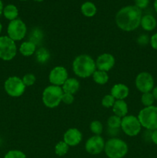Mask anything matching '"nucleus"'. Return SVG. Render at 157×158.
Wrapping results in <instances>:
<instances>
[{
	"mask_svg": "<svg viewBox=\"0 0 157 158\" xmlns=\"http://www.w3.org/2000/svg\"><path fill=\"white\" fill-rule=\"evenodd\" d=\"M149 37L147 35H139V37L138 38V43L140 45H146L148 44V43H149Z\"/></svg>",
	"mask_w": 157,
	"mask_h": 158,
	"instance_id": "nucleus-34",
	"label": "nucleus"
},
{
	"mask_svg": "<svg viewBox=\"0 0 157 158\" xmlns=\"http://www.w3.org/2000/svg\"><path fill=\"white\" fill-rule=\"evenodd\" d=\"M22 1H26V0H22Z\"/></svg>",
	"mask_w": 157,
	"mask_h": 158,
	"instance_id": "nucleus-41",
	"label": "nucleus"
},
{
	"mask_svg": "<svg viewBox=\"0 0 157 158\" xmlns=\"http://www.w3.org/2000/svg\"><path fill=\"white\" fill-rule=\"evenodd\" d=\"M141 102L145 107L153 106V103L155 102V98H154L153 95H152L151 92L145 93V94H143V95H142Z\"/></svg>",
	"mask_w": 157,
	"mask_h": 158,
	"instance_id": "nucleus-25",
	"label": "nucleus"
},
{
	"mask_svg": "<svg viewBox=\"0 0 157 158\" xmlns=\"http://www.w3.org/2000/svg\"><path fill=\"white\" fill-rule=\"evenodd\" d=\"M17 53L15 42L8 35L0 36V59L5 61L12 60Z\"/></svg>",
	"mask_w": 157,
	"mask_h": 158,
	"instance_id": "nucleus-6",
	"label": "nucleus"
},
{
	"mask_svg": "<svg viewBox=\"0 0 157 158\" xmlns=\"http://www.w3.org/2000/svg\"><path fill=\"white\" fill-rule=\"evenodd\" d=\"M82 13L86 17H92L97 12L96 6L91 2H86L81 6Z\"/></svg>",
	"mask_w": 157,
	"mask_h": 158,
	"instance_id": "nucleus-21",
	"label": "nucleus"
},
{
	"mask_svg": "<svg viewBox=\"0 0 157 158\" xmlns=\"http://www.w3.org/2000/svg\"><path fill=\"white\" fill-rule=\"evenodd\" d=\"M2 13L7 19L12 21V20H15L17 19L18 15V11L16 6L10 4L4 7Z\"/></svg>",
	"mask_w": 157,
	"mask_h": 158,
	"instance_id": "nucleus-20",
	"label": "nucleus"
},
{
	"mask_svg": "<svg viewBox=\"0 0 157 158\" xmlns=\"http://www.w3.org/2000/svg\"><path fill=\"white\" fill-rule=\"evenodd\" d=\"M121 128L127 136L135 137L141 131L142 126L138 117L133 115H126L122 118Z\"/></svg>",
	"mask_w": 157,
	"mask_h": 158,
	"instance_id": "nucleus-7",
	"label": "nucleus"
},
{
	"mask_svg": "<svg viewBox=\"0 0 157 158\" xmlns=\"http://www.w3.org/2000/svg\"><path fill=\"white\" fill-rule=\"evenodd\" d=\"M90 131L95 135H100L103 131V123L99 120H94L90 124Z\"/></svg>",
	"mask_w": 157,
	"mask_h": 158,
	"instance_id": "nucleus-26",
	"label": "nucleus"
},
{
	"mask_svg": "<svg viewBox=\"0 0 157 158\" xmlns=\"http://www.w3.org/2000/svg\"><path fill=\"white\" fill-rule=\"evenodd\" d=\"M4 158H26V154L18 150H12L8 151Z\"/></svg>",
	"mask_w": 157,
	"mask_h": 158,
	"instance_id": "nucleus-28",
	"label": "nucleus"
},
{
	"mask_svg": "<svg viewBox=\"0 0 157 158\" xmlns=\"http://www.w3.org/2000/svg\"><path fill=\"white\" fill-rule=\"evenodd\" d=\"M129 148L124 140L111 138L106 142L104 151L109 158H123L127 154Z\"/></svg>",
	"mask_w": 157,
	"mask_h": 158,
	"instance_id": "nucleus-3",
	"label": "nucleus"
},
{
	"mask_svg": "<svg viewBox=\"0 0 157 158\" xmlns=\"http://www.w3.org/2000/svg\"><path fill=\"white\" fill-rule=\"evenodd\" d=\"M157 22L155 17L152 15H145L142 17L140 26L144 30L150 32L154 30L156 27Z\"/></svg>",
	"mask_w": 157,
	"mask_h": 158,
	"instance_id": "nucleus-18",
	"label": "nucleus"
},
{
	"mask_svg": "<svg viewBox=\"0 0 157 158\" xmlns=\"http://www.w3.org/2000/svg\"><path fill=\"white\" fill-rule=\"evenodd\" d=\"M79 81L75 78H68L64 84L62 86L63 92L73 94V95L79 89Z\"/></svg>",
	"mask_w": 157,
	"mask_h": 158,
	"instance_id": "nucleus-16",
	"label": "nucleus"
},
{
	"mask_svg": "<svg viewBox=\"0 0 157 158\" xmlns=\"http://www.w3.org/2000/svg\"><path fill=\"white\" fill-rule=\"evenodd\" d=\"M115 100H116L111 94H107L103 97V100H102V105L106 108L112 107Z\"/></svg>",
	"mask_w": 157,
	"mask_h": 158,
	"instance_id": "nucleus-27",
	"label": "nucleus"
},
{
	"mask_svg": "<svg viewBox=\"0 0 157 158\" xmlns=\"http://www.w3.org/2000/svg\"><path fill=\"white\" fill-rule=\"evenodd\" d=\"M27 28L26 24L21 19H16L10 21L7 28L8 36L13 41H20L26 35Z\"/></svg>",
	"mask_w": 157,
	"mask_h": 158,
	"instance_id": "nucleus-9",
	"label": "nucleus"
},
{
	"mask_svg": "<svg viewBox=\"0 0 157 158\" xmlns=\"http://www.w3.org/2000/svg\"><path fill=\"white\" fill-rule=\"evenodd\" d=\"M68 78H69V74L67 69L62 66L54 67L50 71L49 75V82L54 86H62Z\"/></svg>",
	"mask_w": 157,
	"mask_h": 158,
	"instance_id": "nucleus-12",
	"label": "nucleus"
},
{
	"mask_svg": "<svg viewBox=\"0 0 157 158\" xmlns=\"http://www.w3.org/2000/svg\"><path fill=\"white\" fill-rule=\"evenodd\" d=\"M135 84L142 94L151 92L154 88L153 77L148 72H141L135 77Z\"/></svg>",
	"mask_w": 157,
	"mask_h": 158,
	"instance_id": "nucleus-10",
	"label": "nucleus"
},
{
	"mask_svg": "<svg viewBox=\"0 0 157 158\" xmlns=\"http://www.w3.org/2000/svg\"><path fill=\"white\" fill-rule=\"evenodd\" d=\"M121 123H122L121 117L115 115L111 116L107 120L108 127L111 128V129H118V128L121 127Z\"/></svg>",
	"mask_w": 157,
	"mask_h": 158,
	"instance_id": "nucleus-24",
	"label": "nucleus"
},
{
	"mask_svg": "<svg viewBox=\"0 0 157 158\" xmlns=\"http://www.w3.org/2000/svg\"><path fill=\"white\" fill-rule=\"evenodd\" d=\"M152 95H153L154 98H155V100H157V86H155V87L153 88V89H152Z\"/></svg>",
	"mask_w": 157,
	"mask_h": 158,
	"instance_id": "nucleus-36",
	"label": "nucleus"
},
{
	"mask_svg": "<svg viewBox=\"0 0 157 158\" xmlns=\"http://www.w3.org/2000/svg\"><path fill=\"white\" fill-rule=\"evenodd\" d=\"M72 69L77 77L88 78L96 70L95 61L87 54H81L75 57L72 62Z\"/></svg>",
	"mask_w": 157,
	"mask_h": 158,
	"instance_id": "nucleus-2",
	"label": "nucleus"
},
{
	"mask_svg": "<svg viewBox=\"0 0 157 158\" xmlns=\"http://www.w3.org/2000/svg\"><path fill=\"white\" fill-rule=\"evenodd\" d=\"M115 57L110 53H103L97 57L95 60L96 69L99 70L108 72L115 66Z\"/></svg>",
	"mask_w": 157,
	"mask_h": 158,
	"instance_id": "nucleus-13",
	"label": "nucleus"
},
{
	"mask_svg": "<svg viewBox=\"0 0 157 158\" xmlns=\"http://www.w3.org/2000/svg\"><path fill=\"white\" fill-rule=\"evenodd\" d=\"M2 30V23H0V33H1Z\"/></svg>",
	"mask_w": 157,
	"mask_h": 158,
	"instance_id": "nucleus-39",
	"label": "nucleus"
},
{
	"mask_svg": "<svg viewBox=\"0 0 157 158\" xmlns=\"http://www.w3.org/2000/svg\"><path fill=\"white\" fill-rule=\"evenodd\" d=\"M69 149V145L66 143H65L63 140H62V141L58 142L55 146V153L56 155L59 156V157H62V156L66 155L67 154Z\"/></svg>",
	"mask_w": 157,
	"mask_h": 158,
	"instance_id": "nucleus-23",
	"label": "nucleus"
},
{
	"mask_svg": "<svg viewBox=\"0 0 157 158\" xmlns=\"http://www.w3.org/2000/svg\"><path fill=\"white\" fill-rule=\"evenodd\" d=\"M149 43H150L152 49L157 50V32H155L151 36L150 40H149Z\"/></svg>",
	"mask_w": 157,
	"mask_h": 158,
	"instance_id": "nucleus-33",
	"label": "nucleus"
},
{
	"mask_svg": "<svg viewBox=\"0 0 157 158\" xmlns=\"http://www.w3.org/2000/svg\"><path fill=\"white\" fill-rule=\"evenodd\" d=\"M63 90L61 86H51L45 88L42 92V102L49 108H55L62 102Z\"/></svg>",
	"mask_w": 157,
	"mask_h": 158,
	"instance_id": "nucleus-5",
	"label": "nucleus"
},
{
	"mask_svg": "<svg viewBox=\"0 0 157 158\" xmlns=\"http://www.w3.org/2000/svg\"><path fill=\"white\" fill-rule=\"evenodd\" d=\"M142 11L135 6L122 8L115 15L117 26L125 32H132L140 26Z\"/></svg>",
	"mask_w": 157,
	"mask_h": 158,
	"instance_id": "nucleus-1",
	"label": "nucleus"
},
{
	"mask_svg": "<svg viewBox=\"0 0 157 158\" xmlns=\"http://www.w3.org/2000/svg\"><path fill=\"white\" fill-rule=\"evenodd\" d=\"M105 144L106 142L101 136L94 135L86 140L85 148L89 154L92 155H97L104 151Z\"/></svg>",
	"mask_w": 157,
	"mask_h": 158,
	"instance_id": "nucleus-11",
	"label": "nucleus"
},
{
	"mask_svg": "<svg viewBox=\"0 0 157 158\" xmlns=\"http://www.w3.org/2000/svg\"><path fill=\"white\" fill-rule=\"evenodd\" d=\"M36 50V45L32 41L23 42L19 47V52L24 56H31Z\"/></svg>",
	"mask_w": 157,
	"mask_h": 158,
	"instance_id": "nucleus-19",
	"label": "nucleus"
},
{
	"mask_svg": "<svg viewBox=\"0 0 157 158\" xmlns=\"http://www.w3.org/2000/svg\"><path fill=\"white\" fill-rule=\"evenodd\" d=\"M83 140V134L77 128H69L63 135V141L69 147H75Z\"/></svg>",
	"mask_w": 157,
	"mask_h": 158,
	"instance_id": "nucleus-14",
	"label": "nucleus"
},
{
	"mask_svg": "<svg viewBox=\"0 0 157 158\" xmlns=\"http://www.w3.org/2000/svg\"><path fill=\"white\" fill-rule=\"evenodd\" d=\"M3 9H4V7H3L2 2V0H0V16H1V15L2 14Z\"/></svg>",
	"mask_w": 157,
	"mask_h": 158,
	"instance_id": "nucleus-37",
	"label": "nucleus"
},
{
	"mask_svg": "<svg viewBox=\"0 0 157 158\" xmlns=\"http://www.w3.org/2000/svg\"><path fill=\"white\" fill-rule=\"evenodd\" d=\"M26 87L22 80L18 77H9L4 84L6 94L12 97H18L22 95Z\"/></svg>",
	"mask_w": 157,
	"mask_h": 158,
	"instance_id": "nucleus-8",
	"label": "nucleus"
},
{
	"mask_svg": "<svg viewBox=\"0 0 157 158\" xmlns=\"http://www.w3.org/2000/svg\"><path fill=\"white\" fill-rule=\"evenodd\" d=\"M137 117L143 127L152 131L157 130V106L153 105L144 107L139 111Z\"/></svg>",
	"mask_w": 157,
	"mask_h": 158,
	"instance_id": "nucleus-4",
	"label": "nucleus"
},
{
	"mask_svg": "<svg viewBox=\"0 0 157 158\" xmlns=\"http://www.w3.org/2000/svg\"><path fill=\"white\" fill-rule=\"evenodd\" d=\"M154 9L157 13V0H155V2H154Z\"/></svg>",
	"mask_w": 157,
	"mask_h": 158,
	"instance_id": "nucleus-38",
	"label": "nucleus"
},
{
	"mask_svg": "<svg viewBox=\"0 0 157 158\" xmlns=\"http://www.w3.org/2000/svg\"><path fill=\"white\" fill-rule=\"evenodd\" d=\"M73 101H74L73 94L63 92L62 97V102H63L65 104L70 105L73 103Z\"/></svg>",
	"mask_w": 157,
	"mask_h": 158,
	"instance_id": "nucleus-31",
	"label": "nucleus"
},
{
	"mask_svg": "<svg viewBox=\"0 0 157 158\" xmlns=\"http://www.w3.org/2000/svg\"><path fill=\"white\" fill-rule=\"evenodd\" d=\"M34 1H35V2H42L43 0H34Z\"/></svg>",
	"mask_w": 157,
	"mask_h": 158,
	"instance_id": "nucleus-40",
	"label": "nucleus"
},
{
	"mask_svg": "<svg viewBox=\"0 0 157 158\" xmlns=\"http://www.w3.org/2000/svg\"><path fill=\"white\" fill-rule=\"evenodd\" d=\"M129 94V89L126 84L116 83L111 89V95L115 100H124Z\"/></svg>",
	"mask_w": 157,
	"mask_h": 158,
	"instance_id": "nucleus-15",
	"label": "nucleus"
},
{
	"mask_svg": "<svg viewBox=\"0 0 157 158\" xmlns=\"http://www.w3.org/2000/svg\"><path fill=\"white\" fill-rule=\"evenodd\" d=\"M37 58L39 62H46V60L49 59V52H47L44 48H41L39 50L37 51Z\"/></svg>",
	"mask_w": 157,
	"mask_h": 158,
	"instance_id": "nucleus-30",
	"label": "nucleus"
},
{
	"mask_svg": "<svg viewBox=\"0 0 157 158\" xmlns=\"http://www.w3.org/2000/svg\"><path fill=\"white\" fill-rule=\"evenodd\" d=\"M112 111L114 115L123 117H126L128 114V105L125 100H116L112 106Z\"/></svg>",
	"mask_w": 157,
	"mask_h": 158,
	"instance_id": "nucleus-17",
	"label": "nucleus"
},
{
	"mask_svg": "<svg viewBox=\"0 0 157 158\" xmlns=\"http://www.w3.org/2000/svg\"><path fill=\"white\" fill-rule=\"evenodd\" d=\"M151 140L155 145H157V130L152 131L151 134Z\"/></svg>",
	"mask_w": 157,
	"mask_h": 158,
	"instance_id": "nucleus-35",
	"label": "nucleus"
},
{
	"mask_svg": "<svg viewBox=\"0 0 157 158\" xmlns=\"http://www.w3.org/2000/svg\"><path fill=\"white\" fill-rule=\"evenodd\" d=\"M92 78H93V80L95 81V83H96L97 84L104 85L109 81V77L107 72L97 69L92 74Z\"/></svg>",
	"mask_w": 157,
	"mask_h": 158,
	"instance_id": "nucleus-22",
	"label": "nucleus"
},
{
	"mask_svg": "<svg viewBox=\"0 0 157 158\" xmlns=\"http://www.w3.org/2000/svg\"><path fill=\"white\" fill-rule=\"evenodd\" d=\"M149 3V0H135V6L139 9H145L148 6Z\"/></svg>",
	"mask_w": 157,
	"mask_h": 158,
	"instance_id": "nucleus-32",
	"label": "nucleus"
},
{
	"mask_svg": "<svg viewBox=\"0 0 157 158\" xmlns=\"http://www.w3.org/2000/svg\"><path fill=\"white\" fill-rule=\"evenodd\" d=\"M22 80L25 86H31L35 83V81H36V77L32 73H26V75H24V77H22Z\"/></svg>",
	"mask_w": 157,
	"mask_h": 158,
	"instance_id": "nucleus-29",
	"label": "nucleus"
}]
</instances>
